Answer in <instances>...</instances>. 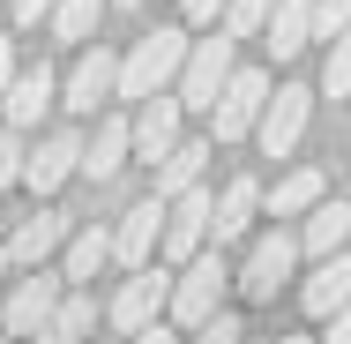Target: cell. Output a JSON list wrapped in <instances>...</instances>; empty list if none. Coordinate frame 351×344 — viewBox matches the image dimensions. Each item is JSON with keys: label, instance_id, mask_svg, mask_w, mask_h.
I'll list each match as a JSON object with an SVG mask.
<instances>
[{"label": "cell", "instance_id": "cell-1", "mask_svg": "<svg viewBox=\"0 0 351 344\" xmlns=\"http://www.w3.org/2000/svg\"><path fill=\"white\" fill-rule=\"evenodd\" d=\"M224 292H232V270H224V255H217V247H202L187 270L172 277L165 322H172V330H202L210 314H224Z\"/></svg>", "mask_w": 351, "mask_h": 344}, {"label": "cell", "instance_id": "cell-2", "mask_svg": "<svg viewBox=\"0 0 351 344\" xmlns=\"http://www.w3.org/2000/svg\"><path fill=\"white\" fill-rule=\"evenodd\" d=\"M180 60H187V30H149V38H135V53L120 60V90L112 98H157V90H172L180 82Z\"/></svg>", "mask_w": 351, "mask_h": 344}, {"label": "cell", "instance_id": "cell-3", "mask_svg": "<svg viewBox=\"0 0 351 344\" xmlns=\"http://www.w3.org/2000/svg\"><path fill=\"white\" fill-rule=\"evenodd\" d=\"M224 75H232V38H224V30L187 38V60H180V82H172L180 113H210L217 90H224Z\"/></svg>", "mask_w": 351, "mask_h": 344}, {"label": "cell", "instance_id": "cell-4", "mask_svg": "<svg viewBox=\"0 0 351 344\" xmlns=\"http://www.w3.org/2000/svg\"><path fill=\"white\" fill-rule=\"evenodd\" d=\"M262 105H269V75L262 68H232L224 90H217V105H210V142H247L254 120H262Z\"/></svg>", "mask_w": 351, "mask_h": 344}, {"label": "cell", "instance_id": "cell-5", "mask_svg": "<svg viewBox=\"0 0 351 344\" xmlns=\"http://www.w3.org/2000/svg\"><path fill=\"white\" fill-rule=\"evenodd\" d=\"M165 299H172V270H165V262H142V270L112 292L105 322H112V330H128V337H142L149 322H165Z\"/></svg>", "mask_w": 351, "mask_h": 344}, {"label": "cell", "instance_id": "cell-6", "mask_svg": "<svg viewBox=\"0 0 351 344\" xmlns=\"http://www.w3.org/2000/svg\"><path fill=\"white\" fill-rule=\"evenodd\" d=\"M210 187H187V195H172L165 203V240H157V255L172 262V270H187L202 247H210Z\"/></svg>", "mask_w": 351, "mask_h": 344}, {"label": "cell", "instance_id": "cell-7", "mask_svg": "<svg viewBox=\"0 0 351 344\" xmlns=\"http://www.w3.org/2000/svg\"><path fill=\"white\" fill-rule=\"evenodd\" d=\"M306 113H314V90H306V82H277V98H269V105H262V120H254L262 157H291L299 135H306Z\"/></svg>", "mask_w": 351, "mask_h": 344}, {"label": "cell", "instance_id": "cell-8", "mask_svg": "<svg viewBox=\"0 0 351 344\" xmlns=\"http://www.w3.org/2000/svg\"><path fill=\"white\" fill-rule=\"evenodd\" d=\"M291 262H299V232H262V240H254V255H247V270L232 277V284H239V292H247V299H277L284 292V277H291Z\"/></svg>", "mask_w": 351, "mask_h": 344}, {"label": "cell", "instance_id": "cell-9", "mask_svg": "<svg viewBox=\"0 0 351 344\" xmlns=\"http://www.w3.org/2000/svg\"><path fill=\"white\" fill-rule=\"evenodd\" d=\"M75 165H82V135H68V128H60V135H45L30 157H23V187H30L38 203H53V195L75 180Z\"/></svg>", "mask_w": 351, "mask_h": 344}, {"label": "cell", "instance_id": "cell-10", "mask_svg": "<svg viewBox=\"0 0 351 344\" xmlns=\"http://www.w3.org/2000/svg\"><path fill=\"white\" fill-rule=\"evenodd\" d=\"M60 292H68V284H60L53 270H30L15 292H8V337L38 344V330H45V322H53V307H60Z\"/></svg>", "mask_w": 351, "mask_h": 344}, {"label": "cell", "instance_id": "cell-11", "mask_svg": "<svg viewBox=\"0 0 351 344\" xmlns=\"http://www.w3.org/2000/svg\"><path fill=\"white\" fill-rule=\"evenodd\" d=\"M45 105H60V75L45 68V60H38V68H15V82H8V98H0V120H8L15 135H30Z\"/></svg>", "mask_w": 351, "mask_h": 344}, {"label": "cell", "instance_id": "cell-12", "mask_svg": "<svg viewBox=\"0 0 351 344\" xmlns=\"http://www.w3.org/2000/svg\"><path fill=\"white\" fill-rule=\"evenodd\" d=\"M172 142H180V98H172V90H157V98H142V113L128 120V150H135L142 165H157Z\"/></svg>", "mask_w": 351, "mask_h": 344}, {"label": "cell", "instance_id": "cell-13", "mask_svg": "<svg viewBox=\"0 0 351 344\" xmlns=\"http://www.w3.org/2000/svg\"><path fill=\"white\" fill-rule=\"evenodd\" d=\"M112 90H120V60L97 45V53H82V60H75V75L60 82V105H68V113H97Z\"/></svg>", "mask_w": 351, "mask_h": 344}, {"label": "cell", "instance_id": "cell-14", "mask_svg": "<svg viewBox=\"0 0 351 344\" xmlns=\"http://www.w3.org/2000/svg\"><path fill=\"white\" fill-rule=\"evenodd\" d=\"M157 240H165V203L149 195V203H135L128 217H120V232H112V262H128V270L157 262Z\"/></svg>", "mask_w": 351, "mask_h": 344}, {"label": "cell", "instance_id": "cell-15", "mask_svg": "<svg viewBox=\"0 0 351 344\" xmlns=\"http://www.w3.org/2000/svg\"><path fill=\"white\" fill-rule=\"evenodd\" d=\"M217 157L210 135H180L165 157H157V203H172V195H187V187H202V165Z\"/></svg>", "mask_w": 351, "mask_h": 344}, {"label": "cell", "instance_id": "cell-16", "mask_svg": "<svg viewBox=\"0 0 351 344\" xmlns=\"http://www.w3.org/2000/svg\"><path fill=\"white\" fill-rule=\"evenodd\" d=\"M254 209H262V180H254V172L224 180V195L210 203V240H217V247H232V240L254 225Z\"/></svg>", "mask_w": 351, "mask_h": 344}, {"label": "cell", "instance_id": "cell-17", "mask_svg": "<svg viewBox=\"0 0 351 344\" xmlns=\"http://www.w3.org/2000/svg\"><path fill=\"white\" fill-rule=\"evenodd\" d=\"M68 240V225H60V209H30L23 225H15V240H8V270H45V255Z\"/></svg>", "mask_w": 351, "mask_h": 344}, {"label": "cell", "instance_id": "cell-18", "mask_svg": "<svg viewBox=\"0 0 351 344\" xmlns=\"http://www.w3.org/2000/svg\"><path fill=\"white\" fill-rule=\"evenodd\" d=\"M262 45H269V60H299L314 45V0H277L262 23Z\"/></svg>", "mask_w": 351, "mask_h": 344}, {"label": "cell", "instance_id": "cell-19", "mask_svg": "<svg viewBox=\"0 0 351 344\" xmlns=\"http://www.w3.org/2000/svg\"><path fill=\"white\" fill-rule=\"evenodd\" d=\"M299 299H306V314H337V307H351V255H322V270L299 284Z\"/></svg>", "mask_w": 351, "mask_h": 344}, {"label": "cell", "instance_id": "cell-20", "mask_svg": "<svg viewBox=\"0 0 351 344\" xmlns=\"http://www.w3.org/2000/svg\"><path fill=\"white\" fill-rule=\"evenodd\" d=\"M128 157H135V150H128V120L112 113V120H97V142H82V165H75V172H90V180L105 187V180H120Z\"/></svg>", "mask_w": 351, "mask_h": 344}, {"label": "cell", "instance_id": "cell-21", "mask_svg": "<svg viewBox=\"0 0 351 344\" xmlns=\"http://www.w3.org/2000/svg\"><path fill=\"white\" fill-rule=\"evenodd\" d=\"M344 240H351V203H329V195H322V203L306 209V232H299V247L322 262V255H344Z\"/></svg>", "mask_w": 351, "mask_h": 344}, {"label": "cell", "instance_id": "cell-22", "mask_svg": "<svg viewBox=\"0 0 351 344\" xmlns=\"http://www.w3.org/2000/svg\"><path fill=\"white\" fill-rule=\"evenodd\" d=\"M90 330H97V299L90 292H60V307L38 330V344H90Z\"/></svg>", "mask_w": 351, "mask_h": 344}, {"label": "cell", "instance_id": "cell-23", "mask_svg": "<svg viewBox=\"0 0 351 344\" xmlns=\"http://www.w3.org/2000/svg\"><path fill=\"white\" fill-rule=\"evenodd\" d=\"M105 262H112V232H105V225H82V232L68 240V270H60V284H82V277H97Z\"/></svg>", "mask_w": 351, "mask_h": 344}, {"label": "cell", "instance_id": "cell-24", "mask_svg": "<svg viewBox=\"0 0 351 344\" xmlns=\"http://www.w3.org/2000/svg\"><path fill=\"white\" fill-rule=\"evenodd\" d=\"M262 203H269V217H306V209L322 203V172H306V165H299V172H284Z\"/></svg>", "mask_w": 351, "mask_h": 344}, {"label": "cell", "instance_id": "cell-25", "mask_svg": "<svg viewBox=\"0 0 351 344\" xmlns=\"http://www.w3.org/2000/svg\"><path fill=\"white\" fill-rule=\"evenodd\" d=\"M269 8H277V0H224V15H217V30H224V38H262V23H269Z\"/></svg>", "mask_w": 351, "mask_h": 344}, {"label": "cell", "instance_id": "cell-26", "mask_svg": "<svg viewBox=\"0 0 351 344\" xmlns=\"http://www.w3.org/2000/svg\"><path fill=\"white\" fill-rule=\"evenodd\" d=\"M97 15H105V0H60V8H53V30H60L68 45H82V38L97 30Z\"/></svg>", "mask_w": 351, "mask_h": 344}, {"label": "cell", "instance_id": "cell-27", "mask_svg": "<svg viewBox=\"0 0 351 344\" xmlns=\"http://www.w3.org/2000/svg\"><path fill=\"white\" fill-rule=\"evenodd\" d=\"M322 98H351V30L329 38V60H322Z\"/></svg>", "mask_w": 351, "mask_h": 344}, {"label": "cell", "instance_id": "cell-28", "mask_svg": "<svg viewBox=\"0 0 351 344\" xmlns=\"http://www.w3.org/2000/svg\"><path fill=\"white\" fill-rule=\"evenodd\" d=\"M351 30V0H314V38H344Z\"/></svg>", "mask_w": 351, "mask_h": 344}, {"label": "cell", "instance_id": "cell-29", "mask_svg": "<svg viewBox=\"0 0 351 344\" xmlns=\"http://www.w3.org/2000/svg\"><path fill=\"white\" fill-rule=\"evenodd\" d=\"M23 157H30V150H23V135L8 128V135H0V187H23Z\"/></svg>", "mask_w": 351, "mask_h": 344}, {"label": "cell", "instance_id": "cell-30", "mask_svg": "<svg viewBox=\"0 0 351 344\" xmlns=\"http://www.w3.org/2000/svg\"><path fill=\"white\" fill-rule=\"evenodd\" d=\"M195 344H239V322H232V314H210V322L195 330Z\"/></svg>", "mask_w": 351, "mask_h": 344}, {"label": "cell", "instance_id": "cell-31", "mask_svg": "<svg viewBox=\"0 0 351 344\" xmlns=\"http://www.w3.org/2000/svg\"><path fill=\"white\" fill-rule=\"evenodd\" d=\"M180 8H187L195 30H217V15H224V0H180Z\"/></svg>", "mask_w": 351, "mask_h": 344}, {"label": "cell", "instance_id": "cell-32", "mask_svg": "<svg viewBox=\"0 0 351 344\" xmlns=\"http://www.w3.org/2000/svg\"><path fill=\"white\" fill-rule=\"evenodd\" d=\"M53 8H60V0H15V23H23V30H30V23H53Z\"/></svg>", "mask_w": 351, "mask_h": 344}, {"label": "cell", "instance_id": "cell-33", "mask_svg": "<svg viewBox=\"0 0 351 344\" xmlns=\"http://www.w3.org/2000/svg\"><path fill=\"white\" fill-rule=\"evenodd\" d=\"M322 344H351V307H337V314H329V337Z\"/></svg>", "mask_w": 351, "mask_h": 344}, {"label": "cell", "instance_id": "cell-34", "mask_svg": "<svg viewBox=\"0 0 351 344\" xmlns=\"http://www.w3.org/2000/svg\"><path fill=\"white\" fill-rule=\"evenodd\" d=\"M8 82H15V45L0 38V98H8Z\"/></svg>", "mask_w": 351, "mask_h": 344}, {"label": "cell", "instance_id": "cell-35", "mask_svg": "<svg viewBox=\"0 0 351 344\" xmlns=\"http://www.w3.org/2000/svg\"><path fill=\"white\" fill-rule=\"evenodd\" d=\"M135 344H180V337H172V322H149V330H142Z\"/></svg>", "mask_w": 351, "mask_h": 344}, {"label": "cell", "instance_id": "cell-36", "mask_svg": "<svg viewBox=\"0 0 351 344\" xmlns=\"http://www.w3.org/2000/svg\"><path fill=\"white\" fill-rule=\"evenodd\" d=\"M105 8H142V0H105Z\"/></svg>", "mask_w": 351, "mask_h": 344}, {"label": "cell", "instance_id": "cell-37", "mask_svg": "<svg viewBox=\"0 0 351 344\" xmlns=\"http://www.w3.org/2000/svg\"><path fill=\"white\" fill-rule=\"evenodd\" d=\"M277 344H314V337H277Z\"/></svg>", "mask_w": 351, "mask_h": 344}, {"label": "cell", "instance_id": "cell-38", "mask_svg": "<svg viewBox=\"0 0 351 344\" xmlns=\"http://www.w3.org/2000/svg\"><path fill=\"white\" fill-rule=\"evenodd\" d=\"M0 277H8V247H0Z\"/></svg>", "mask_w": 351, "mask_h": 344}]
</instances>
